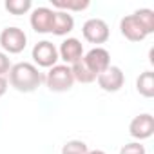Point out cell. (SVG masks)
I'll return each mask as SVG.
<instances>
[{"instance_id": "ffe728a7", "label": "cell", "mask_w": 154, "mask_h": 154, "mask_svg": "<svg viewBox=\"0 0 154 154\" xmlns=\"http://www.w3.org/2000/svg\"><path fill=\"white\" fill-rule=\"evenodd\" d=\"M11 69V60L9 56L4 53V51H0V76H6Z\"/></svg>"}, {"instance_id": "52a82bcc", "label": "cell", "mask_w": 154, "mask_h": 154, "mask_svg": "<svg viewBox=\"0 0 154 154\" xmlns=\"http://www.w3.org/2000/svg\"><path fill=\"white\" fill-rule=\"evenodd\" d=\"M129 134L136 141L149 140L154 134V116L149 112H141V114L134 116L129 123Z\"/></svg>"}, {"instance_id": "30bf717a", "label": "cell", "mask_w": 154, "mask_h": 154, "mask_svg": "<svg viewBox=\"0 0 154 154\" xmlns=\"http://www.w3.org/2000/svg\"><path fill=\"white\" fill-rule=\"evenodd\" d=\"M84 62L85 65L98 76L100 72H103L107 67H111V53L105 47H93L91 51H87L84 54Z\"/></svg>"}, {"instance_id": "2e32d148", "label": "cell", "mask_w": 154, "mask_h": 154, "mask_svg": "<svg viewBox=\"0 0 154 154\" xmlns=\"http://www.w3.org/2000/svg\"><path fill=\"white\" fill-rule=\"evenodd\" d=\"M4 8L11 15L20 17V15H27L33 9V2H31V0H6Z\"/></svg>"}, {"instance_id": "44dd1931", "label": "cell", "mask_w": 154, "mask_h": 154, "mask_svg": "<svg viewBox=\"0 0 154 154\" xmlns=\"http://www.w3.org/2000/svg\"><path fill=\"white\" fill-rule=\"evenodd\" d=\"M8 78H6V76H0V98H2L6 93H8Z\"/></svg>"}, {"instance_id": "9c48e42d", "label": "cell", "mask_w": 154, "mask_h": 154, "mask_svg": "<svg viewBox=\"0 0 154 154\" xmlns=\"http://www.w3.org/2000/svg\"><path fill=\"white\" fill-rule=\"evenodd\" d=\"M120 33L123 38H127L129 42H143L149 35L145 31V27L140 24V20L136 18V15H127L120 20Z\"/></svg>"}, {"instance_id": "7402d4cb", "label": "cell", "mask_w": 154, "mask_h": 154, "mask_svg": "<svg viewBox=\"0 0 154 154\" xmlns=\"http://www.w3.org/2000/svg\"><path fill=\"white\" fill-rule=\"evenodd\" d=\"M87 154H107L105 150H100V149H94V150H89Z\"/></svg>"}, {"instance_id": "9a60e30c", "label": "cell", "mask_w": 154, "mask_h": 154, "mask_svg": "<svg viewBox=\"0 0 154 154\" xmlns=\"http://www.w3.org/2000/svg\"><path fill=\"white\" fill-rule=\"evenodd\" d=\"M51 4L56 11H65V13H71V11H84L91 6L89 0H51Z\"/></svg>"}, {"instance_id": "8fae6325", "label": "cell", "mask_w": 154, "mask_h": 154, "mask_svg": "<svg viewBox=\"0 0 154 154\" xmlns=\"http://www.w3.org/2000/svg\"><path fill=\"white\" fill-rule=\"evenodd\" d=\"M58 56L65 65H72L84 58V45L78 38H65L58 47Z\"/></svg>"}, {"instance_id": "d6986e66", "label": "cell", "mask_w": 154, "mask_h": 154, "mask_svg": "<svg viewBox=\"0 0 154 154\" xmlns=\"http://www.w3.org/2000/svg\"><path fill=\"white\" fill-rule=\"evenodd\" d=\"M120 154H147V149L141 141H131L120 149Z\"/></svg>"}, {"instance_id": "277c9868", "label": "cell", "mask_w": 154, "mask_h": 154, "mask_svg": "<svg viewBox=\"0 0 154 154\" xmlns=\"http://www.w3.org/2000/svg\"><path fill=\"white\" fill-rule=\"evenodd\" d=\"M31 58L35 62L36 67H44V69H51L58 63L60 56H58V47L49 42V40H40L38 44H35L33 51H31Z\"/></svg>"}, {"instance_id": "5b68a950", "label": "cell", "mask_w": 154, "mask_h": 154, "mask_svg": "<svg viewBox=\"0 0 154 154\" xmlns=\"http://www.w3.org/2000/svg\"><path fill=\"white\" fill-rule=\"evenodd\" d=\"M82 35L89 44H96V47H100V44H105L111 36V29L109 24L102 18H89L84 26H82Z\"/></svg>"}, {"instance_id": "5bb4252c", "label": "cell", "mask_w": 154, "mask_h": 154, "mask_svg": "<svg viewBox=\"0 0 154 154\" xmlns=\"http://www.w3.org/2000/svg\"><path fill=\"white\" fill-rule=\"evenodd\" d=\"M136 91L143 98H154V71H143L136 78Z\"/></svg>"}, {"instance_id": "6da1fadb", "label": "cell", "mask_w": 154, "mask_h": 154, "mask_svg": "<svg viewBox=\"0 0 154 154\" xmlns=\"http://www.w3.org/2000/svg\"><path fill=\"white\" fill-rule=\"evenodd\" d=\"M8 74H9L8 84L15 91L26 93V94L27 93H35L44 82V76L38 71V67L35 63H29V62H18V63L11 65Z\"/></svg>"}, {"instance_id": "e0dca14e", "label": "cell", "mask_w": 154, "mask_h": 154, "mask_svg": "<svg viewBox=\"0 0 154 154\" xmlns=\"http://www.w3.org/2000/svg\"><path fill=\"white\" fill-rule=\"evenodd\" d=\"M134 15H136V18L140 20V24L145 27L147 35H152V33H154V11L143 8V9L134 11Z\"/></svg>"}, {"instance_id": "7c38bea8", "label": "cell", "mask_w": 154, "mask_h": 154, "mask_svg": "<svg viewBox=\"0 0 154 154\" xmlns=\"http://www.w3.org/2000/svg\"><path fill=\"white\" fill-rule=\"evenodd\" d=\"M74 29V18L71 13L65 11H54V20H53V29L51 33L56 36H65Z\"/></svg>"}, {"instance_id": "4fadbf2b", "label": "cell", "mask_w": 154, "mask_h": 154, "mask_svg": "<svg viewBox=\"0 0 154 154\" xmlns=\"http://www.w3.org/2000/svg\"><path fill=\"white\" fill-rule=\"evenodd\" d=\"M69 67H71L74 82H80V84H93V82H96V74L85 65L84 58L78 60L76 63H72V65H69Z\"/></svg>"}, {"instance_id": "ba28073f", "label": "cell", "mask_w": 154, "mask_h": 154, "mask_svg": "<svg viewBox=\"0 0 154 154\" xmlns=\"http://www.w3.org/2000/svg\"><path fill=\"white\" fill-rule=\"evenodd\" d=\"M53 20H54V9L45 8V6L35 8V9L31 11V17H29V24H31L33 31H35V33H40V35L51 33V29H53Z\"/></svg>"}, {"instance_id": "ac0fdd59", "label": "cell", "mask_w": 154, "mask_h": 154, "mask_svg": "<svg viewBox=\"0 0 154 154\" xmlns=\"http://www.w3.org/2000/svg\"><path fill=\"white\" fill-rule=\"evenodd\" d=\"M89 147L82 140H69L62 147V154H87Z\"/></svg>"}, {"instance_id": "7a4b0ae2", "label": "cell", "mask_w": 154, "mask_h": 154, "mask_svg": "<svg viewBox=\"0 0 154 154\" xmlns=\"http://www.w3.org/2000/svg\"><path fill=\"white\" fill-rule=\"evenodd\" d=\"M44 80H45V85L51 93H67L74 85L71 67L65 63H56L54 67H51Z\"/></svg>"}, {"instance_id": "8992f818", "label": "cell", "mask_w": 154, "mask_h": 154, "mask_svg": "<svg viewBox=\"0 0 154 154\" xmlns=\"http://www.w3.org/2000/svg\"><path fill=\"white\" fill-rule=\"evenodd\" d=\"M96 82H98L102 91H105V93H118L123 87V84H125V74H123V71L118 65H111V67H107L103 72H100L96 76Z\"/></svg>"}, {"instance_id": "3957f363", "label": "cell", "mask_w": 154, "mask_h": 154, "mask_svg": "<svg viewBox=\"0 0 154 154\" xmlns=\"http://www.w3.org/2000/svg\"><path fill=\"white\" fill-rule=\"evenodd\" d=\"M27 45V35L24 33V29L20 27H6L0 33V47L4 49V53L9 54H18L26 49Z\"/></svg>"}]
</instances>
